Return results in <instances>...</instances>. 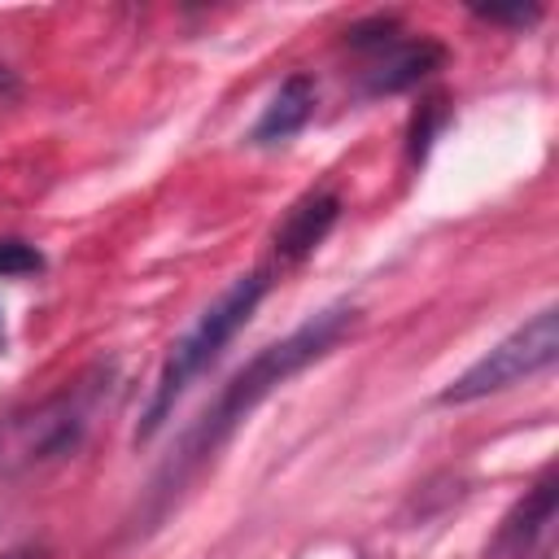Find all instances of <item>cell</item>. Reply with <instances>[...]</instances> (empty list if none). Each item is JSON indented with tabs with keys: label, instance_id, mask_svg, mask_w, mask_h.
Here are the masks:
<instances>
[{
	"label": "cell",
	"instance_id": "obj_9",
	"mask_svg": "<svg viewBox=\"0 0 559 559\" xmlns=\"http://www.w3.org/2000/svg\"><path fill=\"white\" fill-rule=\"evenodd\" d=\"M44 271V253L17 236L0 240V280H22V275H39Z\"/></svg>",
	"mask_w": 559,
	"mask_h": 559
},
{
	"label": "cell",
	"instance_id": "obj_10",
	"mask_svg": "<svg viewBox=\"0 0 559 559\" xmlns=\"http://www.w3.org/2000/svg\"><path fill=\"white\" fill-rule=\"evenodd\" d=\"M419 114H424V118H415V131H411V153H415V157H424V153H428L432 131H437V127H441V118H445V100L437 96V100H428Z\"/></svg>",
	"mask_w": 559,
	"mask_h": 559
},
{
	"label": "cell",
	"instance_id": "obj_3",
	"mask_svg": "<svg viewBox=\"0 0 559 559\" xmlns=\"http://www.w3.org/2000/svg\"><path fill=\"white\" fill-rule=\"evenodd\" d=\"M559 354V314L555 306L537 310L533 319H524L511 336H502L489 354H480L463 376H454L445 389H441V406H467V402H480L489 393H502L537 371H546Z\"/></svg>",
	"mask_w": 559,
	"mask_h": 559
},
{
	"label": "cell",
	"instance_id": "obj_11",
	"mask_svg": "<svg viewBox=\"0 0 559 559\" xmlns=\"http://www.w3.org/2000/svg\"><path fill=\"white\" fill-rule=\"evenodd\" d=\"M480 22H498V26H528V22H537L542 17V9L537 4H520V9H472Z\"/></svg>",
	"mask_w": 559,
	"mask_h": 559
},
{
	"label": "cell",
	"instance_id": "obj_7",
	"mask_svg": "<svg viewBox=\"0 0 559 559\" xmlns=\"http://www.w3.org/2000/svg\"><path fill=\"white\" fill-rule=\"evenodd\" d=\"M336 218H341V197L332 188H314V192L297 197L284 210V218L275 223V253L288 262L306 258L310 249L323 245V236L336 227Z\"/></svg>",
	"mask_w": 559,
	"mask_h": 559
},
{
	"label": "cell",
	"instance_id": "obj_12",
	"mask_svg": "<svg viewBox=\"0 0 559 559\" xmlns=\"http://www.w3.org/2000/svg\"><path fill=\"white\" fill-rule=\"evenodd\" d=\"M0 559H44V550H35V546H22V550H4Z\"/></svg>",
	"mask_w": 559,
	"mask_h": 559
},
{
	"label": "cell",
	"instance_id": "obj_1",
	"mask_svg": "<svg viewBox=\"0 0 559 559\" xmlns=\"http://www.w3.org/2000/svg\"><path fill=\"white\" fill-rule=\"evenodd\" d=\"M354 323H358V310H349V306H328V310L310 314L301 328H293L288 336H280V341H271L266 349H258V354L218 389V397L201 411V419L183 432L179 454L162 467V476H157L153 489H157V493H179V485H183L188 476H197L201 463L214 459V450H218L280 384H288L297 371H306L310 362H319L323 354H332V349L354 332Z\"/></svg>",
	"mask_w": 559,
	"mask_h": 559
},
{
	"label": "cell",
	"instance_id": "obj_4",
	"mask_svg": "<svg viewBox=\"0 0 559 559\" xmlns=\"http://www.w3.org/2000/svg\"><path fill=\"white\" fill-rule=\"evenodd\" d=\"M349 48H358L362 61V92L367 96H393L415 83H424L432 70L445 66V48L428 35H406L397 31L393 17H371L345 31Z\"/></svg>",
	"mask_w": 559,
	"mask_h": 559
},
{
	"label": "cell",
	"instance_id": "obj_13",
	"mask_svg": "<svg viewBox=\"0 0 559 559\" xmlns=\"http://www.w3.org/2000/svg\"><path fill=\"white\" fill-rule=\"evenodd\" d=\"M0 349H4V323H0Z\"/></svg>",
	"mask_w": 559,
	"mask_h": 559
},
{
	"label": "cell",
	"instance_id": "obj_8",
	"mask_svg": "<svg viewBox=\"0 0 559 559\" xmlns=\"http://www.w3.org/2000/svg\"><path fill=\"white\" fill-rule=\"evenodd\" d=\"M310 114H314V79L310 74H288L280 83V92L266 100V109L253 122L249 140L253 144H284L310 122Z\"/></svg>",
	"mask_w": 559,
	"mask_h": 559
},
{
	"label": "cell",
	"instance_id": "obj_6",
	"mask_svg": "<svg viewBox=\"0 0 559 559\" xmlns=\"http://www.w3.org/2000/svg\"><path fill=\"white\" fill-rule=\"evenodd\" d=\"M550 524H555V472H546L502 520L489 555L493 559H528L546 537H550Z\"/></svg>",
	"mask_w": 559,
	"mask_h": 559
},
{
	"label": "cell",
	"instance_id": "obj_2",
	"mask_svg": "<svg viewBox=\"0 0 559 559\" xmlns=\"http://www.w3.org/2000/svg\"><path fill=\"white\" fill-rule=\"evenodd\" d=\"M266 288H271L266 271H245V275H236V280L197 314V323L170 345V354H166V362H162V371H157V380H153V389H148V402H144V411H140L135 445L148 441V437L170 419L175 402L192 389V380H197V376L227 349V341L253 319V310L262 306Z\"/></svg>",
	"mask_w": 559,
	"mask_h": 559
},
{
	"label": "cell",
	"instance_id": "obj_5",
	"mask_svg": "<svg viewBox=\"0 0 559 559\" xmlns=\"http://www.w3.org/2000/svg\"><path fill=\"white\" fill-rule=\"evenodd\" d=\"M100 384H109V380L105 376H87V380L61 389L57 397H48L44 406H35L31 415L13 419L9 454L22 459V463H48V459L74 454L83 432L92 428L96 406H100Z\"/></svg>",
	"mask_w": 559,
	"mask_h": 559
}]
</instances>
